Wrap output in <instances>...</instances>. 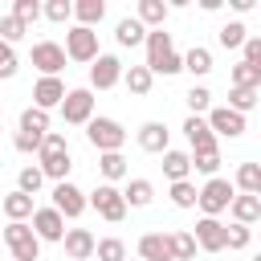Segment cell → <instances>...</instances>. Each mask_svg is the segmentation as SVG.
<instances>
[{
    "label": "cell",
    "mask_w": 261,
    "mask_h": 261,
    "mask_svg": "<svg viewBox=\"0 0 261 261\" xmlns=\"http://www.w3.org/2000/svg\"><path fill=\"white\" fill-rule=\"evenodd\" d=\"M61 98H65V82L61 77H37V86H33V106L37 110H57L61 106Z\"/></svg>",
    "instance_id": "cell-16"
},
{
    "label": "cell",
    "mask_w": 261,
    "mask_h": 261,
    "mask_svg": "<svg viewBox=\"0 0 261 261\" xmlns=\"http://www.w3.org/2000/svg\"><path fill=\"white\" fill-rule=\"evenodd\" d=\"M184 102H188V110H192L196 118H204V114L212 110V90H208V86L200 82V86H192V90L184 94Z\"/></svg>",
    "instance_id": "cell-34"
},
{
    "label": "cell",
    "mask_w": 261,
    "mask_h": 261,
    "mask_svg": "<svg viewBox=\"0 0 261 261\" xmlns=\"http://www.w3.org/2000/svg\"><path fill=\"white\" fill-rule=\"evenodd\" d=\"M179 57H184V73H192V77H208V73H212V49L192 45V49L179 53Z\"/></svg>",
    "instance_id": "cell-26"
},
{
    "label": "cell",
    "mask_w": 261,
    "mask_h": 261,
    "mask_svg": "<svg viewBox=\"0 0 261 261\" xmlns=\"http://www.w3.org/2000/svg\"><path fill=\"white\" fill-rule=\"evenodd\" d=\"M16 73H20V57H16L12 45L0 41V82H8V77H16Z\"/></svg>",
    "instance_id": "cell-45"
},
{
    "label": "cell",
    "mask_w": 261,
    "mask_h": 261,
    "mask_svg": "<svg viewBox=\"0 0 261 261\" xmlns=\"http://www.w3.org/2000/svg\"><path fill=\"white\" fill-rule=\"evenodd\" d=\"M41 16L53 20V24H69L73 20V0H45L41 4Z\"/></svg>",
    "instance_id": "cell-36"
},
{
    "label": "cell",
    "mask_w": 261,
    "mask_h": 261,
    "mask_svg": "<svg viewBox=\"0 0 261 261\" xmlns=\"http://www.w3.org/2000/svg\"><path fill=\"white\" fill-rule=\"evenodd\" d=\"M167 249H171V261H196V253H200L188 228H171L167 232Z\"/></svg>",
    "instance_id": "cell-28"
},
{
    "label": "cell",
    "mask_w": 261,
    "mask_h": 261,
    "mask_svg": "<svg viewBox=\"0 0 261 261\" xmlns=\"http://www.w3.org/2000/svg\"><path fill=\"white\" fill-rule=\"evenodd\" d=\"M16 130H37V135H45V130H49V114H45V110H37V106H24V110H20Z\"/></svg>",
    "instance_id": "cell-40"
},
{
    "label": "cell",
    "mask_w": 261,
    "mask_h": 261,
    "mask_svg": "<svg viewBox=\"0 0 261 261\" xmlns=\"http://www.w3.org/2000/svg\"><path fill=\"white\" fill-rule=\"evenodd\" d=\"M41 184H45V175L37 171V163H29V167H20V171H16V192L37 196V192H41Z\"/></svg>",
    "instance_id": "cell-41"
},
{
    "label": "cell",
    "mask_w": 261,
    "mask_h": 261,
    "mask_svg": "<svg viewBox=\"0 0 261 261\" xmlns=\"http://www.w3.org/2000/svg\"><path fill=\"white\" fill-rule=\"evenodd\" d=\"M257 98H261V90H237V86H228V110H237V114L257 110Z\"/></svg>",
    "instance_id": "cell-38"
},
{
    "label": "cell",
    "mask_w": 261,
    "mask_h": 261,
    "mask_svg": "<svg viewBox=\"0 0 261 261\" xmlns=\"http://www.w3.org/2000/svg\"><path fill=\"white\" fill-rule=\"evenodd\" d=\"M139 261H171L167 232H143L139 237Z\"/></svg>",
    "instance_id": "cell-23"
},
{
    "label": "cell",
    "mask_w": 261,
    "mask_h": 261,
    "mask_svg": "<svg viewBox=\"0 0 261 261\" xmlns=\"http://www.w3.org/2000/svg\"><path fill=\"white\" fill-rule=\"evenodd\" d=\"M98 175H102V184H118V179H126V155H122V151H106V155H98Z\"/></svg>",
    "instance_id": "cell-27"
},
{
    "label": "cell",
    "mask_w": 261,
    "mask_h": 261,
    "mask_svg": "<svg viewBox=\"0 0 261 261\" xmlns=\"http://www.w3.org/2000/svg\"><path fill=\"white\" fill-rule=\"evenodd\" d=\"M159 159H163V175H167L171 184H179V179H188V175H192V155H188V151L167 147Z\"/></svg>",
    "instance_id": "cell-22"
},
{
    "label": "cell",
    "mask_w": 261,
    "mask_h": 261,
    "mask_svg": "<svg viewBox=\"0 0 261 261\" xmlns=\"http://www.w3.org/2000/svg\"><path fill=\"white\" fill-rule=\"evenodd\" d=\"M143 45H147V61H143V65H151V61H159L163 53H171V33H167V29H147Z\"/></svg>",
    "instance_id": "cell-31"
},
{
    "label": "cell",
    "mask_w": 261,
    "mask_h": 261,
    "mask_svg": "<svg viewBox=\"0 0 261 261\" xmlns=\"http://www.w3.org/2000/svg\"><path fill=\"white\" fill-rule=\"evenodd\" d=\"M135 139H139V147H143L147 155H163V151L171 147V130H167V122H159V118H147Z\"/></svg>",
    "instance_id": "cell-13"
},
{
    "label": "cell",
    "mask_w": 261,
    "mask_h": 261,
    "mask_svg": "<svg viewBox=\"0 0 261 261\" xmlns=\"http://www.w3.org/2000/svg\"><path fill=\"white\" fill-rule=\"evenodd\" d=\"M122 86H126L135 98H147L151 86H155V77H151L147 65H122Z\"/></svg>",
    "instance_id": "cell-25"
},
{
    "label": "cell",
    "mask_w": 261,
    "mask_h": 261,
    "mask_svg": "<svg viewBox=\"0 0 261 261\" xmlns=\"http://www.w3.org/2000/svg\"><path fill=\"white\" fill-rule=\"evenodd\" d=\"M29 61L41 69V77H61V69H65V49H61L57 41H37L33 53H29Z\"/></svg>",
    "instance_id": "cell-11"
},
{
    "label": "cell",
    "mask_w": 261,
    "mask_h": 261,
    "mask_svg": "<svg viewBox=\"0 0 261 261\" xmlns=\"http://www.w3.org/2000/svg\"><path fill=\"white\" fill-rule=\"evenodd\" d=\"M0 208H4V216H8V220H29V216H33V196H24V192H16V188H12V192L0 200Z\"/></svg>",
    "instance_id": "cell-30"
},
{
    "label": "cell",
    "mask_w": 261,
    "mask_h": 261,
    "mask_svg": "<svg viewBox=\"0 0 261 261\" xmlns=\"http://www.w3.org/2000/svg\"><path fill=\"white\" fill-rule=\"evenodd\" d=\"M0 135H4V122H0Z\"/></svg>",
    "instance_id": "cell-51"
},
{
    "label": "cell",
    "mask_w": 261,
    "mask_h": 261,
    "mask_svg": "<svg viewBox=\"0 0 261 261\" xmlns=\"http://www.w3.org/2000/svg\"><path fill=\"white\" fill-rule=\"evenodd\" d=\"M126 261H139V257H126Z\"/></svg>",
    "instance_id": "cell-52"
},
{
    "label": "cell",
    "mask_w": 261,
    "mask_h": 261,
    "mask_svg": "<svg viewBox=\"0 0 261 261\" xmlns=\"http://www.w3.org/2000/svg\"><path fill=\"white\" fill-rule=\"evenodd\" d=\"M0 237H4L8 253H12V261H37V257H41V241L33 237L29 220H8Z\"/></svg>",
    "instance_id": "cell-3"
},
{
    "label": "cell",
    "mask_w": 261,
    "mask_h": 261,
    "mask_svg": "<svg viewBox=\"0 0 261 261\" xmlns=\"http://www.w3.org/2000/svg\"><path fill=\"white\" fill-rule=\"evenodd\" d=\"M167 196H171V204H175V208H184V212H188V208H196V184H192V179L171 184V188H167Z\"/></svg>",
    "instance_id": "cell-42"
},
{
    "label": "cell",
    "mask_w": 261,
    "mask_h": 261,
    "mask_svg": "<svg viewBox=\"0 0 261 261\" xmlns=\"http://www.w3.org/2000/svg\"><path fill=\"white\" fill-rule=\"evenodd\" d=\"M24 33H29V29H24L12 12H4V16H0V41H4V45H12V49H16V41H24Z\"/></svg>",
    "instance_id": "cell-43"
},
{
    "label": "cell",
    "mask_w": 261,
    "mask_h": 261,
    "mask_svg": "<svg viewBox=\"0 0 261 261\" xmlns=\"http://www.w3.org/2000/svg\"><path fill=\"white\" fill-rule=\"evenodd\" d=\"M65 61H77V65H90L102 49H98V29H82V24H73L69 33H65Z\"/></svg>",
    "instance_id": "cell-5"
},
{
    "label": "cell",
    "mask_w": 261,
    "mask_h": 261,
    "mask_svg": "<svg viewBox=\"0 0 261 261\" xmlns=\"http://www.w3.org/2000/svg\"><path fill=\"white\" fill-rule=\"evenodd\" d=\"M232 192H241V196H261V163H237V171H232Z\"/></svg>",
    "instance_id": "cell-19"
},
{
    "label": "cell",
    "mask_w": 261,
    "mask_h": 261,
    "mask_svg": "<svg viewBox=\"0 0 261 261\" xmlns=\"http://www.w3.org/2000/svg\"><path fill=\"white\" fill-rule=\"evenodd\" d=\"M147 69H151V77H175V73H184V57L171 49V53H163L159 61H151Z\"/></svg>",
    "instance_id": "cell-37"
},
{
    "label": "cell",
    "mask_w": 261,
    "mask_h": 261,
    "mask_svg": "<svg viewBox=\"0 0 261 261\" xmlns=\"http://www.w3.org/2000/svg\"><path fill=\"white\" fill-rule=\"evenodd\" d=\"M41 151H69V147H65V135H61V130H45ZM41 151H37V155H41Z\"/></svg>",
    "instance_id": "cell-49"
},
{
    "label": "cell",
    "mask_w": 261,
    "mask_h": 261,
    "mask_svg": "<svg viewBox=\"0 0 261 261\" xmlns=\"http://www.w3.org/2000/svg\"><path fill=\"white\" fill-rule=\"evenodd\" d=\"M73 20L82 29H98L106 20V0H73Z\"/></svg>",
    "instance_id": "cell-24"
},
{
    "label": "cell",
    "mask_w": 261,
    "mask_h": 261,
    "mask_svg": "<svg viewBox=\"0 0 261 261\" xmlns=\"http://www.w3.org/2000/svg\"><path fill=\"white\" fill-rule=\"evenodd\" d=\"M245 37H249L245 20H228V24H220V33H216L220 49H241V45H245Z\"/></svg>",
    "instance_id": "cell-33"
},
{
    "label": "cell",
    "mask_w": 261,
    "mask_h": 261,
    "mask_svg": "<svg viewBox=\"0 0 261 261\" xmlns=\"http://www.w3.org/2000/svg\"><path fill=\"white\" fill-rule=\"evenodd\" d=\"M167 12H171V8H167L163 0H139V4H135V20H139L143 29H163V24H167Z\"/></svg>",
    "instance_id": "cell-21"
},
{
    "label": "cell",
    "mask_w": 261,
    "mask_h": 261,
    "mask_svg": "<svg viewBox=\"0 0 261 261\" xmlns=\"http://www.w3.org/2000/svg\"><path fill=\"white\" fill-rule=\"evenodd\" d=\"M94 241H98V237H94L90 228H65V237H61L69 261H90V257H94Z\"/></svg>",
    "instance_id": "cell-17"
},
{
    "label": "cell",
    "mask_w": 261,
    "mask_h": 261,
    "mask_svg": "<svg viewBox=\"0 0 261 261\" xmlns=\"http://www.w3.org/2000/svg\"><path fill=\"white\" fill-rule=\"evenodd\" d=\"M228 4H232V12H249L257 0H228Z\"/></svg>",
    "instance_id": "cell-50"
},
{
    "label": "cell",
    "mask_w": 261,
    "mask_h": 261,
    "mask_svg": "<svg viewBox=\"0 0 261 261\" xmlns=\"http://www.w3.org/2000/svg\"><path fill=\"white\" fill-rule=\"evenodd\" d=\"M249 245H253V228H249V224H224V249L241 253V249H249Z\"/></svg>",
    "instance_id": "cell-39"
},
{
    "label": "cell",
    "mask_w": 261,
    "mask_h": 261,
    "mask_svg": "<svg viewBox=\"0 0 261 261\" xmlns=\"http://www.w3.org/2000/svg\"><path fill=\"white\" fill-rule=\"evenodd\" d=\"M184 139H188V155H196V151H220V143H216V135L208 130V122L204 118H196V114H188L184 118Z\"/></svg>",
    "instance_id": "cell-14"
},
{
    "label": "cell",
    "mask_w": 261,
    "mask_h": 261,
    "mask_svg": "<svg viewBox=\"0 0 261 261\" xmlns=\"http://www.w3.org/2000/svg\"><path fill=\"white\" fill-rule=\"evenodd\" d=\"M49 208H57V212H61V220H77V216L86 212V192H82L73 179L53 184V204H49Z\"/></svg>",
    "instance_id": "cell-10"
},
{
    "label": "cell",
    "mask_w": 261,
    "mask_h": 261,
    "mask_svg": "<svg viewBox=\"0 0 261 261\" xmlns=\"http://www.w3.org/2000/svg\"><path fill=\"white\" fill-rule=\"evenodd\" d=\"M204 122H208V130H212L216 139H241V135L249 130L245 114H237V110H228V106H212V110L204 114Z\"/></svg>",
    "instance_id": "cell-8"
},
{
    "label": "cell",
    "mask_w": 261,
    "mask_h": 261,
    "mask_svg": "<svg viewBox=\"0 0 261 261\" xmlns=\"http://www.w3.org/2000/svg\"><path fill=\"white\" fill-rule=\"evenodd\" d=\"M86 208H94L102 220H110V224H122L126 220V204H122V192L114 188V184H98L90 196H86Z\"/></svg>",
    "instance_id": "cell-4"
},
{
    "label": "cell",
    "mask_w": 261,
    "mask_h": 261,
    "mask_svg": "<svg viewBox=\"0 0 261 261\" xmlns=\"http://www.w3.org/2000/svg\"><path fill=\"white\" fill-rule=\"evenodd\" d=\"M241 61H245V65H257V69H261V37H253V33L245 37V45H241Z\"/></svg>",
    "instance_id": "cell-48"
},
{
    "label": "cell",
    "mask_w": 261,
    "mask_h": 261,
    "mask_svg": "<svg viewBox=\"0 0 261 261\" xmlns=\"http://www.w3.org/2000/svg\"><path fill=\"white\" fill-rule=\"evenodd\" d=\"M37 171L45 179H53V184H65L69 171H73V159H69V151H41L37 155Z\"/></svg>",
    "instance_id": "cell-15"
},
{
    "label": "cell",
    "mask_w": 261,
    "mask_h": 261,
    "mask_svg": "<svg viewBox=\"0 0 261 261\" xmlns=\"http://www.w3.org/2000/svg\"><path fill=\"white\" fill-rule=\"evenodd\" d=\"M232 184L224 179V175H212V179H204L200 188H196V208H200V216H224L228 212V204H232Z\"/></svg>",
    "instance_id": "cell-1"
},
{
    "label": "cell",
    "mask_w": 261,
    "mask_h": 261,
    "mask_svg": "<svg viewBox=\"0 0 261 261\" xmlns=\"http://www.w3.org/2000/svg\"><path fill=\"white\" fill-rule=\"evenodd\" d=\"M188 232H192V241H196L200 253H224V220H216V216H200L196 228H188Z\"/></svg>",
    "instance_id": "cell-12"
},
{
    "label": "cell",
    "mask_w": 261,
    "mask_h": 261,
    "mask_svg": "<svg viewBox=\"0 0 261 261\" xmlns=\"http://www.w3.org/2000/svg\"><path fill=\"white\" fill-rule=\"evenodd\" d=\"M12 16H16V20L29 29V24L41 16V4H37V0H12Z\"/></svg>",
    "instance_id": "cell-47"
},
{
    "label": "cell",
    "mask_w": 261,
    "mask_h": 261,
    "mask_svg": "<svg viewBox=\"0 0 261 261\" xmlns=\"http://www.w3.org/2000/svg\"><path fill=\"white\" fill-rule=\"evenodd\" d=\"M41 139H45V135H37V130H16V135H12V147H16L20 155H37V151H41Z\"/></svg>",
    "instance_id": "cell-46"
},
{
    "label": "cell",
    "mask_w": 261,
    "mask_h": 261,
    "mask_svg": "<svg viewBox=\"0 0 261 261\" xmlns=\"http://www.w3.org/2000/svg\"><path fill=\"white\" fill-rule=\"evenodd\" d=\"M94 257H98V261H126L122 237H102V241H94Z\"/></svg>",
    "instance_id": "cell-35"
},
{
    "label": "cell",
    "mask_w": 261,
    "mask_h": 261,
    "mask_svg": "<svg viewBox=\"0 0 261 261\" xmlns=\"http://www.w3.org/2000/svg\"><path fill=\"white\" fill-rule=\"evenodd\" d=\"M86 139H90V147H94L98 155H106V151H122V143H126V126H122L118 118L94 114V118L86 122Z\"/></svg>",
    "instance_id": "cell-2"
},
{
    "label": "cell",
    "mask_w": 261,
    "mask_h": 261,
    "mask_svg": "<svg viewBox=\"0 0 261 261\" xmlns=\"http://www.w3.org/2000/svg\"><path fill=\"white\" fill-rule=\"evenodd\" d=\"M122 82V61L114 53H98L90 61V86L86 90H114Z\"/></svg>",
    "instance_id": "cell-9"
},
{
    "label": "cell",
    "mask_w": 261,
    "mask_h": 261,
    "mask_svg": "<svg viewBox=\"0 0 261 261\" xmlns=\"http://www.w3.org/2000/svg\"><path fill=\"white\" fill-rule=\"evenodd\" d=\"M143 37H147V29H143L135 16H122V20L114 24V41H118L122 49H135V45H143Z\"/></svg>",
    "instance_id": "cell-29"
},
{
    "label": "cell",
    "mask_w": 261,
    "mask_h": 261,
    "mask_svg": "<svg viewBox=\"0 0 261 261\" xmlns=\"http://www.w3.org/2000/svg\"><path fill=\"white\" fill-rule=\"evenodd\" d=\"M118 192H122L126 212H130V208H151V204H155V184H151V179H143V175L126 179V188H118Z\"/></svg>",
    "instance_id": "cell-18"
},
{
    "label": "cell",
    "mask_w": 261,
    "mask_h": 261,
    "mask_svg": "<svg viewBox=\"0 0 261 261\" xmlns=\"http://www.w3.org/2000/svg\"><path fill=\"white\" fill-rule=\"evenodd\" d=\"M29 228H33V237L41 245H61V237H65V220H61L57 208H33Z\"/></svg>",
    "instance_id": "cell-7"
},
{
    "label": "cell",
    "mask_w": 261,
    "mask_h": 261,
    "mask_svg": "<svg viewBox=\"0 0 261 261\" xmlns=\"http://www.w3.org/2000/svg\"><path fill=\"white\" fill-rule=\"evenodd\" d=\"M94 90H86V86H77V90H65V98H61V118L69 122V126H86L90 118H94Z\"/></svg>",
    "instance_id": "cell-6"
},
{
    "label": "cell",
    "mask_w": 261,
    "mask_h": 261,
    "mask_svg": "<svg viewBox=\"0 0 261 261\" xmlns=\"http://www.w3.org/2000/svg\"><path fill=\"white\" fill-rule=\"evenodd\" d=\"M228 86H237V90H261V69L237 61V65L228 69Z\"/></svg>",
    "instance_id": "cell-32"
},
{
    "label": "cell",
    "mask_w": 261,
    "mask_h": 261,
    "mask_svg": "<svg viewBox=\"0 0 261 261\" xmlns=\"http://www.w3.org/2000/svg\"><path fill=\"white\" fill-rule=\"evenodd\" d=\"M228 216H232V224H257L261 220V196H232V204H228Z\"/></svg>",
    "instance_id": "cell-20"
},
{
    "label": "cell",
    "mask_w": 261,
    "mask_h": 261,
    "mask_svg": "<svg viewBox=\"0 0 261 261\" xmlns=\"http://www.w3.org/2000/svg\"><path fill=\"white\" fill-rule=\"evenodd\" d=\"M192 171H200V175H216L220 171V151H196L192 155Z\"/></svg>",
    "instance_id": "cell-44"
}]
</instances>
